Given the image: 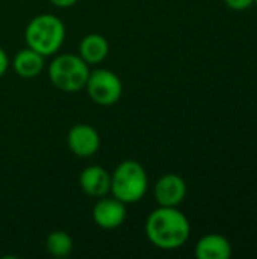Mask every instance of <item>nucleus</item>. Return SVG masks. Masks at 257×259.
<instances>
[{
    "instance_id": "nucleus-1",
    "label": "nucleus",
    "mask_w": 257,
    "mask_h": 259,
    "mask_svg": "<svg viewBox=\"0 0 257 259\" xmlns=\"http://www.w3.org/2000/svg\"><path fill=\"white\" fill-rule=\"evenodd\" d=\"M145 235L158 249L176 250L189 240L191 225L188 217L177 208L159 206L145 222Z\"/></svg>"
},
{
    "instance_id": "nucleus-2",
    "label": "nucleus",
    "mask_w": 257,
    "mask_h": 259,
    "mask_svg": "<svg viewBox=\"0 0 257 259\" xmlns=\"http://www.w3.org/2000/svg\"><path fill=\"white\" fill-rule=\"evenodd\" d=\"M27 47L41 53L44 58L55 55L65 41V24L53 14L33 17L24 30Z\"/></svg>"
},
{
    "instance_id": "nucleus-3",
    "label": "nucleus",
    "mask_w": 257,
    "mask_h": 259,
    "mask_svg": "<svg viewBox=\"0 0 257 259\" xmlns=\"http://www.w3.org/2000/svg\"><path fill=\"white\" fill-rule=\"evenodd\" d=\"M147 188V171L138 161H123L111 175V194L126 205L139 202L145 196Z\"/></svg>"
},
{
    "instance_id": "nucleus-4",
    "label": "nucleus",
    "mask_w": 257,
    "mask_h": 259,
    "mask_svg": "<svg viewBox=\"0 0 257 259\" xmlns=\"http://www.w3.org/2000/svg\"><path fill=\"white\" fill-rule=\"evenodd\" d=\"M88 64L73 53L58 55L48 65L50 82L64 93L82 91L89 77Z\"/></svg>"
},
{
    "instance_id": "nucleus-5",
    "label": "nucleus",
    "mask_w": 257,
    "mask_h": 259,
    "mask_svg": "<svg viewBox=\"0 0 257 259\" xmlns=\"http://www.w3.org/2000/svg\"><path fill=\"white\" fill-rule=\"evenodd\" d=\"M91 100L100 106H112L123 96V82L111 70L98 68L89 73L85 85Z\"/></svg>"
},
{
    "instance_id": "nucleus-6",
    "label": "nucleus",
    "mask_w": 257,
    "mask_h": 259,
    "mask_svg": "<svg viewBox=\"0 0 257 259\" xmlns=\"http://www.w3.org/2000/svg\"><path fill=\"white\" fill-rule=\"evenodd\" d=\"M186 193L188 187L185 179L176 173H168L159 178L153 190L155 200L158 202V205L171 208H177L185 200Z\"/></svg>"
},
{
    "instance_id": "nucleus-7",
    "label": "nucleus",
    "mask_w": 257,
    "mask_h": 259,
    "mask_svg": "<svg viewBox=\"0 0 257 259\" xmlns=\"http://www.w3.org/2000/svg\"><path fill=\"white\" fill-rule=\"evenodd\" d=\"M127 211L126 203L118 200L117 197H100V200L92 208V220L94 223L106 231H112L120 228L126 220Z\"/></svg>"
},
{
    "instance_id": "nucleus-8",
    "label": "nucleus",
    "mask_w": 257,
    "mask_h": 259,
    "mask_svg": "<svg viewBox=\"0 0 257 259\" xmlns=\"http://www.w3.org/2000/svg\"><path fill=\"white\" fill-rule=\"evenodd\" d=\"M67 144L71 153L79 158H91L100 149V135L98 132L85 123L74 124L67 137Z\"/></svg>"
},
{
    "instance_id": "nucleus-9",
    "label": "nucleus",
    "mask_w": 257,
    "mask_h": 259,
    "mask_svg": "<svg viewBox=\"0 0 257 259\" xmlns=\"http://www.w3.org/2000/svg\"><path fill=\"white\" fill-rule=\"evenodd\" d=\"M82 191L91 197L100 199L111 193V173L100 165H89L79 176Z\"/></svg>"
},
{
    "instance_id": "nucleus-10",
    "label": "nucleus",
    "mask_w": 257,
    "mask_h": 259,
    "mask_svg": "<svg viewBox=\"0 0 257 259\" xmlns=\"http://www.w3.org/2000/svg\"><path fill=\"white\" fill-rule=\"evenodd\" d=\"M194 253L198 259H230L233 250L226 237L220 234H208L198 240Z\"/></svg>"
},
{
    "instance_id": "nucleus-11",
    "label": "nucleus",
    "mask_w": 257,
    "mask_h": 259,
    "mask_svg": "<svg viewBox=\"0 0 257 259\" xmlns=\"http://www.w3.org/2000/svg\"><path fill=\"white\" fill-rule=\"evenodd\" d=\"M108 53H109V42L100 33H89L83 36L79 44V56L88 65L103 62Z\"/></svg>"
},
{
    "instance_id": "nucleus-12",
    "label": "nucleus",
    "mask_w": 257,
    "mask_h": 259,
    "mask_svg": "<svg viewBox=\"0 0 257 259\" xmlns=\"http://www.w3.org/2000/svg\"><path fill=\"white\" fill-rule=\"evenodd\" d=\"M44 68V56L30 47L21 49L14 58V70L23 79L36 77Z\"/></svg>"
},
{
    "instance_id": "nucleus-13",
    "label": "nucleus",
    "mask_w": 257,
    "mask_h": 259,
    "mask_svg": "<svg viewBox=\"0 0 257 259\" xmlns=\"http://www.w3.org/2000/svg\"><path fill=\"white\" fill-rule=\"evenodd\" d=\"M45 249L55 258H65L73 252V238L64 231H53L45 240Z\"/></svg>"
},
{
    "instance_id": "nucleus-14",
    "label": "nucleus",
    "mask_w": 257,
    "mask_h": 259,
    "mask_svg": "<svg viewBox=\"0 0 257 259\" xmlns=\"http://www.w3.org/2000/svg\"><path fill=\"white\" fill-rule=\"evenodd\" d=\"M227 8L233 9V11H245L250 6L254 5V0H224Z\"/></svg>"
},
{
    "instance_id": "nucleus-15",
    "label": "nucleus",
    "mask_w": 257,
    "mask_h": 259,
    "mask_svg": "<svg viewBox=\"0 0 257 259\" xmlns=\"http://www.w3.org/2000/svg\"><path fill=\"white\" fill-rule=\"evenodd\" d=\"M8 67H9V58L6 55V52L0 47V77L6 73Z\"/></svg>"
},
{
    "instance_id": "nucleus-16",
    "label": "nucleus",
    "mask_w": 257,
    "mask_h": 259,
    "mask_svg": "<svg viewBox=\"0 0 257 259\" xmlns=\"http://www.w3.org/2000/svg\"><path fill=\"white\" fill-rule=\"evenodd\" d=\"M50 2L58 8H70V6H74L79 0H50Z\"/></svg>"
},
{
    "instance_id": "nucleus-17",
    "label": "nucleus",
    "mask_w": 257,
    "mask_h": 259,
    "mask_svg": "<svg viewBox=\"0 0 257 259\" xmlns=\"http://www.w3.org/2000/svg\"><path fill=\"white\" fill-rule=\"evenodd\" d=\"M254 5H256V6H257V0H254Z\"/></svg>"
}]
</instances>
